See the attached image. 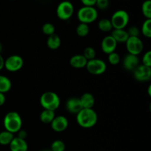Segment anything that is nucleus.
<instances>
[{"label":"nucleus","instance_id":"f257e3e1","mask_svg":"<svg viewBox=\"0 0 151 151\" xmlns=\"http://www.w3.org/2000/svg\"><path fill=\"white\" fill-rule=\"evenodd\" d=\"M76 115L77 122L83 128H92L98 119L97 113L93 109H82Z\"/></svg>","mask_w":151,"mask_h":151},{"label":"nucleus","instance_id":"f03ea898","mask_svg":"<svg viewBox=\"0 0 151 151\" xmlns=\"http://www.w3.org/2000/svg\"><path fill=\"white\" fill-rule=\"evenodd\" d=\"M3 124L5 131L14 134L22 129V117L18 112L10 111L4 116Z\"/></svg>","mask_w":151,"mask_h":151},{"label":"nucleus","instance_id":"7ed1b4c3","mask_svg":"<svg viewBox=\"0 0 151 151\" xmlns=\"http://www.w3.org/2000/svg\"><path fill=\"white\" fill-rule=\"evenodd\" d=\"M60 100L58 95L53 91H46L40 97V104L46 110H57L60 106Z\"/></svg>","mask_w":151,"mask_h":151},{"label":"nucleus","instance_id":"20e7f679","mask_svg":"<svg viewBox=\"0 0 151 151\" xmlns=\"http://www.w3.org/2000/svg\"><path fill=\"white\" fill-rule=\"evenodd\" d=\"M98 16L97 9L94 7H88V6H83L78 10L77 13V17L81 23H84L88 24L92 23Z\"/></svg>","mask_w":151,"mask_h":151},{"label":"nucleus","instance_id":"39448f33","mask_svg":"<svg viewBox=\"0 0 151 151\" xmlns=\"http://www.w3.org/2000/svg\"><path fill=\"white\" fill-rule=\"evenodd\" d=\"M129 15L124 10H116L111 18L113 29H125L129 22Z\"/></svg>","mask_w":151,"mask_h":151},{"label":"nucleus","instance_id":"423d86ee","mask_svg":"<svg viewBox=\"0 0 151 151\" xmlns=\"http://www.w3.org/2000/svg\"><path fill=\"white\" fill-rule=\"evenodd\" d=\"M86 67L90 74L94 75H102L107 69V66L104 60L99 58H94L92 60H88Z\"/></svg>","mask_w":151,"mask_h":151},{"label":"nucleus","instance_id":"0eeeda50","mask_svg":"<svg viewBox=\"0 0 151 151\" xmlns=\"http://www.w3.org/2000/svg\"><path fill=\"white\" fill-rule=\"evenodd\" d=\"M57 16L60 20L66 21L70 19L74 13V6L70 1H63L57 7Z\"/></svg>","mask_w":151,"mask_h":151},{"label":"nucleus","instance_id":"6e6552de","mask_svg":"<svg viewBox=\"0 0 151 151\" xmlns=\"http://www.w3.org/2000/svg\"><path fill=\"white\" fill-rule=\"evenodd\" d=\"M24 66V60L21 56L18 55H13L4 60V67L8 72H16L20 70Z\"/></svg>","mask_w":151,"mask_h":151},{"label":"nucleus","instance_id":"1a4fd4ad","mask_svg":"<svg viewBox=\"0 0 151 151\" xmlns=\"http://www.w3.org/2000/svg\"><path fill=\"white\" fill-rule=\"evenodd\" d=\"M128 53L138 56L142 52L144 44L139 37H129L125 42Z\"/></svg>","mask_w":151,"mask_h":151},{"label":"nucleus","instance_id":"9d476101","mask_svg":"<svg viewBox=\"0 0 151 151\" xmlns=\"http://www.w3.org/2000/svg\"><path fill=\"white\" fill-rule=\"evenodd\" d=\"M134 78L139 82H146L151 79V67L139 65L134 71Z\"/></svg>","mask_w":151,"mask_h":151},{"label":"nucleus","instance_id":"9b49d317","mask_svg":"<svg viewBox=\"0 0 151 151\" xmlns=\"http://www.w3.org/2000/svg\"><path fill=\"white\" fill-rule=\"evenodd\" d=\"M50 124H51V128L53 131L60 133L64 131L68 128L69 121L66 116L59 115V116H55Z\"/></svg>","mask_w":151,"mask_h":151},{"label":"nucleus","instance_id":"f8f14e48","mask_svg":"<svg viewBox=\"0 0 151 151\" xmlns=\"http://www.w3.org/2000/svg\"><path fill=\"white\" fill-rule=\"evenodd\" d=\"M117 47V43L111 35H107L105 37L101 42L102 51L106 54L109 55L114 52Z\"/></svg>","mask_w":151,"mask_h":151},{"label":"nucleus","instance_id":"ddd939ff","mask_svg":"<svg viewBox=\"0 0 151 151\" xmlns=\"http://www.w3.org/2000/svg\"><path fill=\"white\" fill-rule=\"evenodd\" d=\"M123 66L126 70L134 71L139 65V60L138 56L128 53L123 59Z\"/></svg>","mask_w":151,"mask_h":151},{"label":"nucleus","instance_id":"4468645a","mask_svg":"<svg viewBox=\"0 0 151 151\" xmlns=\"http://www.w3.org/2000/svg\"><path fill=\"white\" fill-rule=\"evenodd\" d=\"M66 109L69 113L77 114L83 109L80 99L77 97L69 98L66 103Z\"/></svg>","mask_w":151,"mask_h":151},{"label":"nucleus","instance_id":"2eb2a0df","mask_svg":"<svg viewBox=\"0 0 151 151\" xmlns=\"http://www.w3.org/2000/svg\"><path fill=\"white\" fill-rule=\"evenodd\" d=\"M10 151H27L28 145L26 140L19 137H14L9 145Z\"/></svg>","mask_w":151,"mask_h":151},{"label":"nucleus","instance_id":"dca6fc26","mask_svg":"<svg viewBox=\"0 0 151 151\" xmlns=\"http://www.w3.org/2000/svg\"><path fill=\"white\" fill-rule=\"evenodd\" d=\"M87 61L88 60L83 55H75L70 58L69 63L72 67L75 69H82L86 67Z\"/></svg>","mask_w":151,"mask_h":151},{"label":"nucleus","instance_id":"f3484780","mask_svg":"<svg viewBox=\"0 0 151 151\" xmlns=\"http://www.w3.org/2000/svg\"><path fill=\"white\" fill-rule=\"evenodd\" d=\"M79 99L83 109H92L95 103L94 95L91 93H84Z\"/></svg>","mask_w":151,"mask_h":151},{"label":"nucleus","instance_id":"a211bd4d","mask_svg":"<svg viewBox=\"0 0 151 151\" xmlns=\"http://www.w3.org/2000/svg\"><path fill=\"white\" fill-rule=\"evenodd\" d=\"M111 35L116 43H125L129 38L127 30L125 29H114L111 32Z\"/></svg>","mask_w":151,"mask_h":151},{"label":"nucleus","instance_id":"6ab92c4d","mask_svg":"<svg viewBox=\"0 0 151 151\" xmlns=\"http://www.w3.org/2000/svg\"><path fill=\"white\" fill-rule=\"evenodd\" d=\"M47 44L48 48L50 49V50H58L60 47V44H61V41H60V37L55 33L50 35V36H48V38H47Z\"/></svg>","mask_w":151,"mask_h":151},{"label":"nucleus","instance_id":"aec40b11","mask_svg":"<svg viewBox=\"0 0 151 151\" xmlns=\"http://www.w3.org/2000/svg\"><path fill=\"white\" fill-rule=\"evenodd\" d=\"M11 81L7 77L0 75V92L3 94L8 92L11 89Z\"/></svg>","mask_w":151,"mask_h":151},{"label":"nucleus","instance_id":"412c9836","mask_svg":"<svg viewBox=\"0 0 151 151\" xmlns=\"http://www.w3.org/2000/svg\"><path fill=\"white\" fill-rule=\"evenodd\" d=\"M55 116V111L44 109V111L40 114V119H41V121L43 123L50 124L53 120Z\"/></svg>","mask_w":151,"mask_h":151},{"label":"nucleus","instance_id":"4be33fe9","mask_svg":"<svg viewBox=\"0 0 151 151\" xmlns=\"http://www.w3.org/2000/svg\"><path fill=\"white\" fill-rule=\"evenodd\" d=\"M14 138V135L7 131L0 132V145H9Z\"/></svg>","mask_w":151,"mask_h":151},{"label":"nucleus","instance_id":"5701e85b","mask_svg":"<svg viewBox=\"0 0 151 151\" xmlns=\"http://www.w3.org/2000/svg\"><path fill=\"white\" fill-rule=\"evenodd\" d=\"M98 28L100 29V30L104 32H110L113 29L111 22L110 19H103L99 21Z\"/></svg>","mask_w":151,"mask_h":151},{"label":"nucleus","instance_id":"b1692460","mask_svg":"<svg viewBox=\"0 0 151 151\" xmlns=\"http://www.w3.org/2000/svg\"><path fill=\"white\" fill-rule=\"evenodd\" d=\"M141 32L146 38H151V19H146L143 22L142 25Z\"/></svg>","mask_w":151,"mask_h":151},{"label":"nucleus","instance_id":"393cba45","mask_svg":"<svg viewBox=\"0 0 151 151\" xmlns=\"http://www.w3.org/2000/svg\"><path fill=\"white\" fill-rule=\"evenodd\" d=\"M77 35L80 37H86L88 35L89 32V27L88 25L84 23H80L76 28Z\"/></svg>","mask_w":151,"mask_h":151},{"label":"nucleus","instance_id":"a878e982","mask_svg":"<svg viewBox=\"0 0 151 151\" xmlns=\"http://www.w3.org/2000/svg\"><path fill=\"white\" fill-rule=\"evenodd\" d=\"M142 12L146 19H151V1L146 0L142 5Z\"/></svg>","mask_w":151,"mask_h":151},{"label":"nucleus","instance_id":"bb28decb","mask_svg":"<svg viewBox=\"0 0 151 151\" xmlns=\"http://www.w3.org/2000/svg\"><path fill=\"white\" fill-rule=\"evenodd\" d=\"M66 146H65L64 142L62 140L58 139L55 140L51 145V150L52 151H65Z\"/></svg>","mask_w":151,"mask_h":151},{"label":"nucleus","instance_id":"cd10ccee","mask_svg":"<svg viewBox=\"0 0 151 151\" xmlns=\"http://www.w3.org/2000/svg\"><path fill=\"white\" fill-rule=\"evenodd\" d=\"M83 55L85 57L87 60H92V59L96 58V51L93 47H88L84 49Z\"/></svg>","mask_w":151,"mask_h":151},{"label":"nucleus","instance_id":"c85d7f7f","mask_svg":"<svg viewBox=\"0 0 151 151\" xmlns=\"http://www.w3.org/2000/svg\"><path fill=\"white\" fill-rule=\"evenodd\" d=\"M55 30V28L54 25L51 23H45L42 26L43 33L48 35V36L54 34Z\"/></svg>","mask_w":151,"mask_h":151},{"label":"nucleus","instance_id":"c756f323","mask_svg":"<svg viewBox=\"0 0 151 151\" xmlns=\"http://www.w3.org/2000/svg\"><path fill=\"white\" fill-rule=\"evenodd\" d=\"M108 59H109V63L113 65V66H116V65L119 64V62H120V56L118 53L115 52L109 54Z\"/></svg>","mask_w":151,"mask_h":151},{"label":"nucleus","instance_id":"7c9ffc66","mask_svg":"<svg viewBox=\"0 0 151 151\" xmlns=\"http://www.w3.org/2000/svg\"><path fill=\"white\" fill-rule=\"evenodd\" d=\"M142 65L151 67V51H147L143 55L142 59Z\"/></svg>","mask_w":151,"mask_h":151},{"label":"nucleus","instance_id":"2f4dec72","mask_svg":"<svg viewBox=\"0 0 151 151\" xmlns=\"http://www.w3.org/2000/svg\"><path fill=\"white\" fill-rule=\"evenodd\" d=\"M129 37H139L140 31L139 28L136 26H132L128 28L127 30Z\"/></svg>","mask_w":151,"mask_h":151},{"label":"nucleus","instance_id":"473e14b6","mask_svg":"<svg viewBox=\"0 0 151 151\" xmlns=\"http://www.w3.org/2000/svg\"><path fill=\"white\" fill-rule=\"evenodd\" d=\"M95 5L100 10H106L109 6V0H96Z\"/></svg>","mask_w":151,"mask_h":151},{"label":"nucleus","instance_id":"72a5a7b5","mask_svg":"<svg viewBox=\"0 0 151 151\" xmlns=\"http://www.w3.org/2000/svg\"><path fill=\"white\" fill-rule=\"evenodd\" d=\"M84 6H88V7H94L95 5L96 0H81Z\"/></svg>","mask_w":151,"mask_h":151},{"label":"nucleus","instance_id":"f704fd0d","mask_svg":"<svg viewBox=\"0 0 151 151\" xmlns=\"http://www.w3.org/2000/svg\"><path fill=\"white\" fill-rule=\"evenodd\" d=\"M17 133H18L17 137H19V138H20V139H22L26 140L27 137V133L26 131L21 129V130H19Z\"/></svg>","mask_w":151,"mask_h":151},{"label":"nucleus","instance_id":"c9c22d12","mask_svg":"<svg viewBox=\"0 0 151 151\" xmlns=\"http://www.w3.org/2000/svg\"><path fill=\"white\" fill-rule=\"evenodd\" d=\"M5 101H6V97L5 95H4V94L0 92V107L2 106L5 103Z\"/></svg>","mask_w":151,"mask_h":151},{"label":"nucleus","instance_id":"e433bc0d","mask_svg":"<svg viewBox=\"0 0 151 151\" xmlns=\"http://www.w3.org/2000/svg\"><path fill=\"white\" fill-rule=\"evenodd\" d=\"M4 58H3L2 55L0 54V70H1V69L4 68Z\"/></svg>","mask_w":151,"mask_h":151},{"label":"nucleus","instance_id":"4c0bfd02","mask_svg":"<svg viewBox=\"0 0 151 151\" xmlns=\"http://www.w3.org/2000/svg\"><path fill=\"white\" fill-rule=\"evenodd\" d=\"M148 95L151 97V85L148 86Z\"/></svg>","mask_w":151,"mask_h":151},{"label":"nucleus","instance_id":"58836bf2","mask_svg":"<svg viewBox=\"0 0 151 151\" xmlns=\"http://www.w3.org/2000/svg\"><path fill=\"white\" fill-rule=\"evenodd\" d=\"M2 50H3L2 44H1V43H0V54H1V52H2Z\"/></svg>","mask_w":151,"mask_h":151},{"label":"nucleus","instance_id":"ea45409f","mask_svg":"<svg viewBox=\"0 0 151 151\" xmlns=\"http://www.w3.org/2000/svg\"><path fill=\"white\" fill-rule=\"evenodd\" d=\"M42 151H52L51 150H42Z\"/></svg>","mask_w":151,"mask_h":151}]
</instances>
